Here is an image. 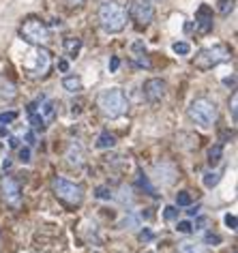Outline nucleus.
<instances>
[{
  "label": "nucleus",
  "mask_w": 238,
  "mask_h": 253,
  "mask_svg": "<svg viewBox=\"0 0 238 253\" xmlns=\"http://www.w3.org/2000/svg\"><path fill=\"white\" fill-rule=\"evenodd\" d=\"M20 195H22V189H20V182L11 176H4L0 180V198H2L7 204H17L20 202Z\"/></svg>",
  "instance_id": "9"
},
{
  "label": "nucleus",
  "mask_w": 238,
  "mask_h": 253,
  "mask_svg": "<svg viewBox=\"0 0 238 253\" xmlns=\"http://www.w3.org/2000/svg\"><path fill=\"white\" fill-rule=\"evenodd\" d=\"M189 118L196 125L202 126V129H208V126H212L217 123V105H215V101L204 99V97L196 99L189 105Z\"/></svg>",
  "instance_id": "5"
},
{
  "label": "nucleus",
  "mask_w": 238,
  "mask_h": 253,
  "mask_svg": "<svg viewBox=\"0 0 238 253\" xmlns=\"http://www.w3.org/2000/svg\"><path fill=\"white\" fill-rule=\"evenodd\" d=\"M153 238H155V234L150 232V230H142L140 232V240H144V243H150Z\"/></svg>",
  "instance_id": "32"
},
{
  "label": "nucleus",
  "mask_w": 238,
  "mask_h": 253,
  "mask_svg": "<svg viewBox=\"0 0 238 253\" xmlns=\"http://www.w3.org/2000/svg\"><path fill=\"white\" fill-rule=\"evenodd\" d=\"M116 146V137L110 133V131H103L101 135L97 137V148L99 150H105V148H114Z\"/></svg>",
  "instance_id": "15"
},
{
  "label": "nucleus",
  "mask_w": 238,
  "mask_h": 253,
  "mask_svg": "<svg viewBox=\"0 0 238 253\" xmlns=\"http://www.w3.org/2000/svg\"><path fill=\"white\" fill-rule=\"evenodd\" d=\"M62 88L69 92H79L82 90V80H79L78 75H69V78L62 80Z\"/></svg>",
  "instance_id": "16"
},
{
  "label": "nucleus",
  "mask_w": 238,
  "mask_h": 253,
  "mask_svg": "<svg viewBox=\"0 0 238 253\" xmlns=\"http://www.w3.org/2000/svg\"><path fill=\"white\" fill-rule=\"evenodd\" d=\"M9 146H11V148H17V146H20V140H17L15 135H11V137H9Z\"/></svg>",
  "instance_id": "33"
},
{
  "label": "nucleus",
  "mask_w": 238,
  "mask_h": 253,
  "mask_svg": "<svg viewBox=\"0 0 238 253\" xmlns=\"http://www.w3.org/2000/svg\"><path fill=\"white\" fill-rule=\"evenodd\" d=\"M58 67H60V71H67V69H69V62H67V60H60Z\"/></svg>",
  "instance_id": "37"
},
{
  "label": "nucleus",
  "mask_w": 238,
  "mask_h": 253,
  "mask_svg": "<svg viewBox=\"0 0 238 253\" xmlns=\"http://www.w3.org/2000/svg\"><path fill=\"white\" fill-rule=\"evenodd\" d=\"M127 15L137 26H148L155 20V7L150 4V0H131Z\"/></svg>",
  "instance_id": "8"
},
{
  "label": "nucleus",
  "mask_w": 238,
  "mask_h": 253,
  "mask_svg": "<svg viewBox=\"0 0 238 253\" xmlns=\"http://www.w3.org/2000/svg\"><path fill=\"white\" fill-rule=\"evenodd\" d=\"M118 67H120V58H118V56H112V60H110V71L116 73Z\"/></svg>",
  "instance_id": "31"
},
{
  "label": "nucleus",
  "mask_w": 238,
  "mask_h": 253,
  "mask_svg": "<svg viewBox=\"0 0 238 253\" xmlns=\"http://www.w3.org/2000/svg\"><path fill=\"white\" fill-rule=\"evenodd\" d=\"M178 253H204V249H202V245L191 243V240H185V243L178 245Z\"/></svg>",
  "instance_id": "17"
},
{
  "label": "nucleus",
  "mask_w": 238,
  "mask_h": 253,
  "mask_svg": "<svg viewBox=\"0 0 238 253\" xmlns=\"http://www.w3.org/2000/svg\"><path fill=\"white\" fill-rule=\"evenodd\" d=\"M232 58V49L223 43L219 45H212V47H204L202 52H198V56L193 58V65L199 71H208V69L221 65V62H228Z\"/></svg>",
  "instance_id": "3"
},
{
  "label": "nucleus",
  "mask_w": 238,
  "mask_h": 253,
  "mask_svg": "<svg viewBox=\"0 0 238 253\" xmlns=\"http://www.w3.org/2000/svg\"><path fill=\"white\" fill-rule=\"evenodd\" d=\"M176 217H178V208L176 206H167L165 208V219L172 221V219H176Z\"/></svg>",
  "instance_id": "29"
},
{
  "label": "nucleus",
  "mask_w": 238,
  "mask_h": 253,
  "mask_svg": "<svg viewBox=\"0 0 238 253\" xmlns=\"http://www.w3.org/2000/svg\"><path fill=\"white\" fill-rule=\"evenodd\" d=\"M146 253H150V251H146Z\"/></svg>",
  "instance_id": "39"
},
{
  "label": "nucleus",
  "mask_w": 238,
  "mask_h": 253,
  "mask_svg": "<svg viewBox=\"0 0 238 253\" xmlns=\"http://www.w3.org/2000/svg\"><path fill=\"white\" fill-rule=\"evenodd\" d=\"M223 84H225V86H234V75H232V78H225Z\"/></svg>",
  "instance_id": "36"
},
{
  "label": "nucleus",
  "mask_w": 238,
  "mask_h": 253,
  "mask_svg": "<svg viewBox=\"0 0 238 253\" xmlns=\"http://www.w3.org/2000/svg\"><path fill=\"white\" fill-rule=\"evenodd\" d=\"M176 230L180 234H189V232H193V225L189 223V221H180V223L176 225Z\"/></svg>",
  "instance_id": "28"
},
{
  "label": "nucleus",
  "mask_w": 238,
  "mask_h": 253,
  "mask_svg": "<svg viewBox=\"0 0 238 253\" xmlns=\"http://www.w3.org/2000/svg\"><path fill=\"white\" fill-rule=\"evenodd\" d=\"M204 240H206V243H208V245H212V247L221 245V236H217V234H212V232H206Z\"/></svg>",
  "instance_id": "24"
},
{
  "label": "nucleus",
  "mask_w": 238,
  "mask_h": 253,
  "mask_svg": "<svg viewBox=\"0 0 238 253\" xmlns=\"http://www.w3.org/2000/svg\"><path fill=\"white\" fill-rule=\"evenodd\" d=\"M62 47H65V52L71 56V58H75V56L79 54V49H82V39H78V37H69V39H65V43H62Z\"/></svg>",
  "instance_id": "14"
},
{
  "label": "nucleus",
  "mask_w": 238,
  "mask_h": 253,
  "mask_svg": "<svg viewBox=\"0 0 238 253\" xmlns=\"http://www.w3.org/2000/svg\"><path fill=\"white\" fill-rule=\"evenodd\" d=\"M221 159H223V146L221 144H215V146L208 150V163L210 166H217Z\"/></svg>",
  "instance_id": "18"
},
{
  "label": "nucleus",
  "mask_w": 238,
  "mask_h": 253,
  "mask_svg": "<svg viewBox=\"0 0 238 253\" xmlns=\"http://www.w3.org/2000/svg\"><path fill=\"white\" fill-rule=\"evenodd\" d=\"M219 180H221V174H219V172H206V174H204V187H206V189L217 187Z\"/></svg>",
  "instance_id": "19"
},
{
  "label": "nucleus",
  "mask_w": 238,
  "mask_h": 253,
  "mask_svg": "<svg viewBox=\"0 0 238 253\" xmlns=\"http://www.w3.org/2000/svg\"><path fill=\"white\" fill-rule=\"evenodd\" d=\"M26 140H28V146H35V135L33 133H26Z\"/></svg>",
  "instance_id": "35"
},
{
  "label": "nucleus",
  "mask_w": 238,
  "mask_h": 253,
  "mask_svg": "<svg viewBox=\"0 0 238 253\" xmlns=\"http://www.w3.org/2000/svg\"><path fill=\"white\" fill-rule=\"evenodd\" d=\"M176 206H191V193L189 191H180L176 195Z\"/></svg>",
  "instance_id": "21"
},
{
  "label": "nucleus",
  "mask_w": 238,
  "mask_h": 253,
  "mask_svg": "<svg viewBox=\"0 0 238 253\" xmlns=\"http://www.w3.org/2000/svg\"><path fill=\"white\" fill-rule=\"evenodd\" d=\"M65 2L69 4V7H79V4H82L84 0H65Z\"/></svg>",
  "instance_id": "34"
},
{
  "label": "nucleus",
  "mask_w": 238,
  "mask_h": 253,
  "mask_svg": "<svg viewBox=\"0 0 238 253\" xmlns=\"http://www.w3.org/2000/svg\"><path fill=\"white\" fill-rule=\"evenodd\" d=\"M7 133V129H4V125H0V135H4Z\"/></svg>",
  "instance_id": "38"
},
{
  "label": "nucleus",
  "mask_w": 238,
  "mask_h": 253,
  "mask_svg": "<svg viewBox=\"0 0 238 253\" xmlns=\"http://www.w3.org/2000/svg\"><path fill=\"white\" fill-rule=\"evenodd\" d=\"M127 20H129L127 9L122 4L114 2V0H108V2H103L99 7V24H101V28L105 33H110V35L120 33L127 26Z\"/></svg>",
  "instance_id": "1"
},
{
  "label": "nucleus",
  "mask_w": 238,
  "mask_h": 253,
  "mask_svg": "<svg viewBox=\"0 0 238 253\" xmlns=\"http://www.w3.org/2000/svg\"><path fill=\"white\" fill-rule=\"evenodd\" d=\"M234 2L236 0H221V2H219V13L221 15H228L232 9H234Z\"/></svg>",
  "instance_id": "22"
},
{
  "label": "nucleus",
  "mask_w": 238,
  "mask_h": 253,
  "mask_svg": "<svg viewBox=\"0 0 238 253\" xmlns=\"http://www.w3.org/2000/svg\"><path fill=\"white\" fill-rule=\"evenodd\" d=\"M67 159L75 168L82 166L84 163V153H82V148H79V144H71V148H69V153H67Z\"/></svg>",
  "instance_id": "13"
},
{
  "label": "nucleus",
  "mask_w": 238,
  "mask_h": 253,
  "mask_svg": "<svg viewBox=\"0 0 238 253\" xmlns=\"http://www.w3.org/2000/svg\"><path fill=\"white\" fill-rule=\"evenodd\" d=\"M35 110L39 112V116L43 118V123H52L54 116H56V105H54V101H49L47 97H41L39 101L35 103Z\"/></svg>",
  "instance_id": "12"
},
{
  "label": "nucleus",
  "mask_w": 238,
  "mask_h": 253,
  "mask_svg": "<svg viewBox=\"0 0 238 253\" xmlns=\"http://www.w3.org/2000/svg\"><path fill=\"white\" fill-rule=\"evenodd\" d=\"M17 118V112H2L0 114V125H9Z\"/></svg>",
  "instance_id": "23"
},
{
  "label": "nucleus",
  "mask_w": 238,
  "mask_h": 253,
  "mask_svg": "<svg viewBox=\"0 0 238 253\" xmlns=\"http://www.w3.org/2000/svg\"><path fill=\"white\" fill-rule=\"evenodd\" d=\"M95 195H97V198H99V200H110V198H112V191H110V189H108V187H99Z\"/></svg>",
  "instance_id": "27"
},
{
  "label": "nucleus",
  "mask_w": 238,
  "mask_h": 253,
  "mask_svg": "<svg viewBox=\"0 0 238 253\" xmlns=\"http://www.w3.org/2000/svg\"><path fill=\"white\" fill-rule=\"evenodd\" d=\"M196 28L199 35H208L212 30V9L208 4H199L196 11Z\"/></svg>",
  "instance_id": "11"
},
{
  "label": "nucleus",
  "mask_w": 238,
  "mask_h": 253,
  "mask_svg": "<svg viewBox=\"0 0 238 253\" xmlns=\"http://www.w3.org/2000/svg\"><path fill=\"white\" fill-rule=\"evenodd\" d=\"M172 49H174V54H178V56H187V54L191 52V45L187 41H176L172 45Z\"/></svg>",
  "instance_id": "20"
},
{
  "label": "nucleus",
  "mask_w": 238,
  "mask_h": 253,
  "mask_svg": "<svg viewBox=\"0 0 238 253\" xmlns=\"http://www.w3.org/2000/svg\"><path fill=\"white\" fill-rule=\"evenodd\" d=\"M52 191L56 193V198H60L62 202H67V204H82L84 200V189L79 185H75V182L67 180V178H56L52 180Z\"/></svg>",
  "instance_id": "7"
},
{
  "label": "nucleus",
  "mask_w": 238,
  "mask_h": 253,
  "mask_svg": "<svg viewBox=\"0 0 238 253\" xmlns=\"http://www.w3.org/2000/svg\"><path fill=\"white\" fill-rule=\"evenodd\" d=\"M17 155H20V161L22 163H28L30 161V148L26 146V148H20V153H17Z\"/></svg>",
  "instance_id": "30"
},
{
  "label": "nucleus",
  "mask_w": 238,
  "mask_h": 253,
  "mask_svg": "<svg viewBox=\"0 0 238 253\" xmlns=\"http://www.w3.org/2000/svg\"><path fill=\"white\" fill-rule=\"evenodd\" d=\"M232 107H230V110H232V118H234V123H236V120H238V94L234 92V94H232V103H230Z\"/></svg>",
  "instance_id": "25"
},
{
  "label": "nucleus",
  "mask_w": 238,
  "mask_h": 253,
  "mask_svg": "<svg viewBox=\"0 0 238 253\" xmlns=\"http://www.w3.org/2000/svg\"><path fill=\"white\" fill-rule=\"evenodd\" d=\"M49 67H52V54L43 45H37V49H33V52L28 54L26 62H24V69H26L28 78H33V80L45 78Z\"/></svg>",
  "instance_id": "4"
},
{
  "label": "nucleus",
  "mask_w": 238,
  "mask_h": 253,
  "mask_svg": "<svg viewBox=\"0 0 238 253\" xmlns=\"http://www.w3.org/2000/svg\"><path fill=\"white\" fill-rule=\"evenodd\" d=\"M20 37L24 41L33 43V45H45L49 41V28L39 17H28L20 26Z\"/></svg>",
  "instance_id": "6"
},
{
  "label": "nucleus",
  "mask_w": 238,
  "mask_h": 253,
  "mask_svg": "<svg viewBox=\"0 0 238 253\" xmlns=\"http://www.w3.org/2000/svg\"><path fill=\"white\" fill-rule=\"evenodd\" d=\"M97 107L101 110V114L105 118H120L122 114L127 112L129 101L120 88H108V90L99 92Z\"/></svg>",
  "instance_id": "2"
},
{
  "label": "nucleus",
  "mask_w": 238,
  "mask_h": 253,
  "mask_svg": "<svg viewBox=\"0 0 238 253\" xmlns=\"http://www.w3.org/2000/svg\"><path fill=\"white\" fill-rule=\"evenodd\" d=\"M165 90H167V84H165V80H161V78H153L144 84V97H146L150 103H157V101L163 99Z\"/></svg>",
  "instance_id": "10"
},
{
  "label": "nucleus",
  "mask_w": 238,
  "mask_h": 253,
  "mask_svg": "<svg viewBox=\"0 0 238 253\" xmlns=\"http://www.w3.org/2000/svg\"><path fill=\"white\" fill-rule=\"evenodd\" d=\"M223 221H225V225H228L232 232H234L236 227H238V219L234 217V214H225V219H223Z\"/></svg>",
  "instance_id": "26"
}]
</instances>
